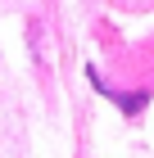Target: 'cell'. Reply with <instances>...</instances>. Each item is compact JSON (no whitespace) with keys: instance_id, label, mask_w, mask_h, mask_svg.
<instances>
[]
</instances>
